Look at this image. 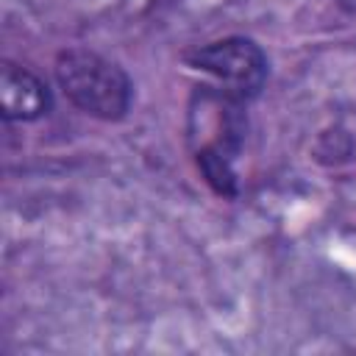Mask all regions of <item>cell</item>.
Segmentation results:
<instances>
[{"mask_svg": "<svg viewBox=\"0 0 356 356\" xmlns=\"http://www.w3.org/2000/svg\"><path fill=\"white\" fill-rule=\"evenodd\" d=\"M0 95L6 120H36L50 108V92L42 78L31 70L3 61L0 67Z\"/></svg>", "mask_w": 356, "mask_h": 356, "instance_id": "277c9868", "label": "cell"}, {"mask_svg": "<svg viewBox=\"0 0 356 356\" xmlns=\"http://www.w3.org/2000/svg\"><path fill=\"white\" fill-rule=\"evenodd\" d=\"M189 61L220 81V89L236 100H250L261 92L267 81V58L250 39L231 36L203 44L189 53Z\"/></svg>", "mask_w": 356, "mask_h": 356, "instance_id": "3957f363", "label": "cell"}, {"mask_svg": "<svg viewBox=\"0 0 356 356\" xmlns=\"http://www.w3.org/2000/svg\"><path fill=\"white\" fill-rule=\"evenodd\" d=\"M245 134L242 100L222 89L200 86L189 108V139L197 161H234Z\"/></svg>", "mask_w": 356, "mask_h": 356, "instance_id": "7a4b0ae2", "label": "cell"}, {"mask_svg": "<svg viewBox=\"0 0 356 356\" xmlns=\"http://www.w3.org/2000/svg\"><path fill=\"white\" fill-rule=\"evenodd\" d=\"M337 3H339V6L345 8V11H350V14H356V0H337Z\"/></svg>", "mask_w": 356, "mask_h": 356, "instance_id": "5b68a950", "label": "cell"}, {"mask_svg": "<svg viewBox=\"0 0 356 356\" xmlns=\"http://www.w3.org/2000/svg\"><path fill=\"white\" fill-rule=\"evenodd\" d=\"M61 92L97 120H120L131 106V81L108 58L92 50H64L56 61Z\"/></svg>", "mask_w": 356, "mask_h": 356, "instance_id": "6da1fadb", "label": "cell"}]
</instances>
